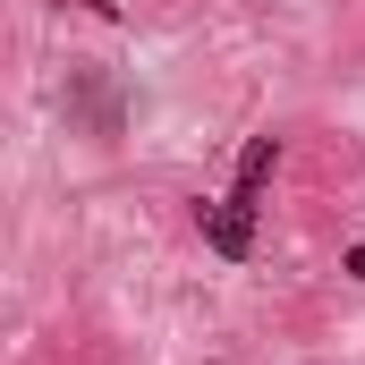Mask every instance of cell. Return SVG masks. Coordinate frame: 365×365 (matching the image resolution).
<instances>
[{
  "mask_svg": "<svg viewBox=\"0 0 365 365\" xmlns=\"http://www.w3.org/2000/svg\"><path fill=\"white\" fill-rule=\"evenodd\" d=\"M340 272H349V280H365V247H349V255H340Z\"/></svg>",
  "mask_w": 365,
  "mask_h": 365,
  "instance_id": "3957f363",
  "label": "cell"
},
{
  "mask_svg": "<svg viewBox=\"0 0 365 365\" xmlns=\"http://www.w3.org/2000/svg\"><path fill=\"white\" fill-rule=\"evenodd\" d=\"M195 221H204V247H212L221 264H247V255H255V204L221 195V204H204Z\"/></svg>",
  "mask_w": 365,
  "mask_h": 365,
  "instance_id": "6da1fadb",
  "label": "cell"
},
{
  "mask_svg": "<svg viewBox=\"0 0 365 365\" xmlns=\"http://www.w3.org/2000/svg\"><path fill=\"white\" fill-rule=\"evenodd\" d=\"M272 170H280V136H247V153H238V179H230V195H238V204H255Z\"/></svg>",
  "mask_w": 365,
  "mask_h": 365,
  "instance_id": "7a4b0ae2",
  "label": "cell"
}]
</instances>
